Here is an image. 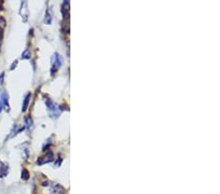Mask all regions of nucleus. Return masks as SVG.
I'll use <instances>...</instances> for the list:
<instances>
[{
	"instance_id": "f257e3e1",
	"label": "nucleus",
	"mask_w": 220,
	"mask_h": 194,
	"mask_svg": "<svg viewBox=\"0 0 220 194\" xmlns=\"http://www.w3.org/2000/svg\"><path fill=\"white\" fill-rule=\"evenodd\" d=\"M46 105H47L48 108V112H49V116L51 117L52 119H57L59 117V115L61 113V109L59 108V106L55 103H52L51 101L47 100L46 102Z\"/></svg>"
},
{
	"instance_id": "f03ea898",
	"label": "nucleus",
	"mask_w": 220,
	"mask_h": 194,
	"mask_svg": "<svg viewBox=\"0 0 220 194\" xmlns=\"http://www.w3.org/2000/svg\"><path fill=\"white\" fill-rule=\"evenodd\" d=\"M53 60H54V62H53V68H52V73H53V71H56L58 68L59 67H61L63 65V59L61 58V56L59 55V54H55V56L53 57Z\"/></svg>"
},
{
	"instance_id": "7ed1b4c3",
	"label": "nucleus",
	"mask_w": 220,
	"mask_h": 194,
	"mask_svg": "<svg viewBox=\"0 0 220 194\" xmlns=\"http://www.w3.org/2000/svg\"><path fill=\"white\" fill-rule=\"evenodd\" d=\"M3 108L8 109V96L4 92H2L1 97H0V113L2 112Z\"/></svg>"
},
{
	"instance_id": "20e7f679",
	"label": "nucleus",
	"mask_w": 220,
	"mask_h": 194,
	"mask_svg": "<svg viewBox=\"0 0 220 194\" xmlns=\"http://www.w3.org/2000/svg\"><path fill=\"white\" fill-rule=\"evenodd\" d=\"M52 160H53V154L48 153V154H46L45 157L39 158V159L37 160V164L42 165V164H45V163H49V162H51Z\"/></svg>"
},
{
	"instance_id": "39448f33",
	"label": "nucleus",
	"mask_w": 220,
	"mask_h": 194,
	"mask_svg": "<svg viewBox=\"0 0 220 194\" xmlns=\"http://www.w3.org/2000/svg\"><path fill=\"white\" fill-rule=\"evenodd\" d=\"M30 93H28L27 96H26V98H25V100H24L23 108H22V111H23V112H26L27 108H28V101H30Z\"/></svg>"
},
{
	"instance_id": "423d86ee",
	"label": "nucleus",
	"mask_w": 220,
	"mask_h": 194,
	"mask_svg": "<svg viewBox=\"0 0 220 194\" xmlns=\"http://www.w3.org/2000/svg\"><path fill=\"white\" fill-rule=\"evenodd\" d=\"M25 122H26V127L28 128H30L32 127V121H31V118L30 117H27L26 120H25Z\"/></svg>"
},
{
	"instance_id": "0eeeda50",
	"label": "nucleus",
	"mask_w": 220,
	"mask_h": 194,
	"mask_svg": "<svg viewBox=\"0 0 220 194\" xmlns=\"http://www.w3.org/2000/svg\"><path fill=\"white\" fill-rule=\"evenodd\" d=\"M51 20H52V17H51V14H50V11H47V13H46V17H45V23L46 24H51Z\"/></svg>"
},
{
	"instance_id": "6e6552de",
	"label": "nucleus",
	"mask_w": 220,
	"mask_h": 194,
	"mask_svg": "<svg viewBox=\"0 0 220 194\" xmlns=\"http://www.w3.org/2000/svg\"><path fill=\"white\" fill-rule=\"evenodd\" d=\"M22 59H30V55H28V50L26 49L22 54Z\"/></svg>"
},
{
	"instance_id": "1a4fd4ad",
	"label": "nucleus",
	"mask_w": 220,
	"mask_h": 194,
	"mask_svg": "<svg viewBox=\"0 0 220 194\" xmlns=\"http://www.w3.org/2000/svg\"><path fill=\"white\" fill-rule=\"evenodd\" d=\"M22 178L23 179H28V172L27 170H24L22 172Z\"/></svg>"
},
{
	"instance_id": "9d476101",
	"label": "nucleus",
	"mask_w": 220,
	"mask_h": 194,
	"mask_svg": "<svg viewBox=\"0 0 220 194\" xmlns=\"http://www.w3.org/2000/svg\"><path fill=\"white\" fill-rule=\"evenodd\" d=\"M5 25H6L5 20L2 17H0V30H3L5 28Z\"/></svg>"
},
{
	"instance_id": "9b49d317",
	"label": "nucleus",
	"mask_w": 220,
	"mask_h": 194,
	"mask_svg": "<svg viewBox=\"0 0 220 194\" xmlns=\"http://www.w3.org/2000/svg\"><path fill=\"white\" fill-rule=\"evenodd\" d=\"M17 64H18V61H15V62L13 63V66L11 67V70H13V69H14V67H16V66H17Z\"/></svg>"
},
{
	"instance_id": "f8f14e48",
	"label": "nucleus",
	"mask_w": 220,
	"mask_h": 194,
	"mask_svg": "<svg viewBox=\"0 0 220 194\" xmlns=\"http://www.w3.org/2000/svg\"><path fill=\"white\" fill-rule=\"evenodd\" d=\"M3 75H4V74H2L1 77H0V84H2L3 82Z\"/></svg>"
}]
</instances>
